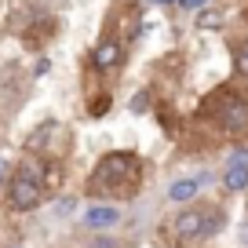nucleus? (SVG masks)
<instances>
[{
  "label": "nucleus",
  "mask_w": 248,
  "mask_h": 248,
  "mask_svg": "<svg viewBox=\"0 0 248 248\" xmlns=\"http://www.w3.org/2000/svg\"><path fill=\"white\" fill-rule=\"evenodd\" d=\"M142 183V161L132 150H113L106 154L99 164H95L92 179H88V190L106 201H117V197H132Z\"/></svg>",
  "instance_id": "obj_1"
},
{
  "label": "nucleus",
  "mask_w": 248,
  "mask_h": 248,
  "mask_svg": "<svg viewBox=\"0 0 248 248\" xmlns=\"http://www.w3.org/2000/svg\"><path fill=\"white\" fill-rule=\"evenodd\" d=\"M40 201H44V164L22 161L8 179V204L11 212H33L40 208Z\"/></svg>",
  "instance_id": "obj_2"
},
{
  "label": "nucleus",
  "mask_w": 248,
  "mask_h": 248,
  "mask_svg": "<svg viewBox=\"0 0 248 248\" xmlns=\"http://www.w3.org/2000/svg\"><path fill=\"white\" fill-rule=\"evenodd\" d=\"M219 226H223V216H219V208L194 204V208H183L175 219H171V237H175L179 245H201V241L216 237Z\"/></svg>",
  "instance_id": "obj_3"
},
{
  "label": "nucleus",
  "mask_w": 248,
  "mask_h": 248,
  "mask_svg": "<svg viewBox=\"0 0 248 248\" xmlns=\"http://www.w3.org/2000/svg\"><path fill=\"white\" fill-rule=\"evenodd\" d=\"M204 113H208L226 135L248 132V99H241V95H233V92H216L204 102Z\"/></svg>",
  "instance_id": "obj_4"
},
{
  "label": "nucleus",
  "mask_w": 248,
  "mask_h": 248,
  "mask_svg": "<svg viewBox=\"0 0 248 248\" xmlns=\"http://www.w3.org/2000/svg\"><path fill=\"white\" fill-rule=\"evenodd\" d=\"M223 190L226 194H241L248 190V146H233L223 168Z\"/></svg>",
  "instance_id": "obj_5"
},
{
  "label": "nucleus",
  "mask_w": 248,
  "mask_h": 248,
  "mask_svg": "<svg viewBox=\"0 0 248 248\" xmlns=\"http://www.w3.org/2000/svg\"><path fill=\"white\" fill-rule=\"evenodd\" d=\"M208 183H212L208 171H197V175H183V179H175V183H168V201H171V204L197 201V194H201Z\"/></svg>",
  "instance_id": "obj_6"
},
{
  "label": "nucleus",
  "mask_w": 248,
  "mask_h": 248,
  "mask_svg": "<svg viewBox=\"0 0 248 248\" xmlns=\"http://www.w3.org/2000/svg\"><path fill=\"white\" fill-rule=\"evenodd\" d=\"M124 212L117 208L113 201H102V204H88L84 216H80V223L88 226V230H113L117 223H121Z\"/></svg>",
  "instance_id": "obj_7"
},
{
  "label": "nucleus",
  "mask_w": 248,
  "mask_h": 248,
  "mask_svg": "<svg viewBox=\"0 0 248 248\" xmlns=\"http://www.w3.org/2000/svg\"><path fill=\"white\" fill-rule=\"evenodd\" d=\"M121 59H124V47H121V40L106 37V40H102V44L92 51V70L109 73V70H117V66H121Z\"/></svg>",
  "instance_id": "obj_8"
},
{
  "label": "nucleus",
  "mask_w": 248,
  "mask_h": 248,
  "mask_svg": "<svg viewBox=\"0 0 248 248\" xmlns=\"http://www.w3.org/2000/svg\"><path fill=\"white\" fill-rule=\"evenodd\" d=\"M233 70H237V77H248V40L233 44Z\"/></svg>",
  "instance_id": "obj_9"
},
{
  "label": "nucleus",
  "mask_w": 248,
  "mask_h": 248,
  "mask_svg": "<svg viewBox=\"0 0 248 248\" xmlns=\"http://www.w3.org/2000/svg\"><path fill=\"white\" fill-rule=\"evenodd\" d=\"M216 26H219V11H212V8L197 11V30H216Z\"/></svg>",
  "instance_id": "obj_10"
},
{
  "label": "nucleus",
  "mask_w": 248,
  "mask_h": 248,
  "mask_svg": "<svg viewBox=\"0 0 248 248\" xmlns=\"http://www.w3.org/2000/svg\"><path fill=\"white\" fill-rule=\"evenodd\" d=\"M128 106H132V113H146V109H150V92L132 95V102H128Z\"/></svg>",
  "instance_id": "obj_11"
},
{
  "label": "nucleus",
  "mask_w": 248,
  "mask_h": 248,
  "mask_svg": "<svg viewBox=\"0 0 248 248\" xmlns=\"http://www.w3.org/2000/svg\"><path fill=\"white\" fill-rule=\"evenodd\" d=\"M208 4H212V0H179V8H183V11H204Z\"/></svg>",
  "instance_id": "obj_12"
},
{
  "label": "nucleus",
  "mask_w": 248,
  "mask_h": 248,
  "mask_svg": "<svg viewBox=\"0 0 248 248\" xmlns=\"http://www.w3.org/2000/svg\"><path fill=\"white\" fill-rule=\"evenodd\" d=\"M95 248H117V241H113V237H106V233H102V237L95 241Z\"/></svg>",
  "instance_id": "obj_13"
},
{
  "label": "nucleus",
  "mask_w": 248,
  "mask_h": 248,
  "mask_svg": "<svg viewBox=\"0 0 248 248\" xmlns=\"http://www.w3.org/2000/svg\"><path fill=\"white\" fill-rule=\"evenodd\" d=\"M237 241H241V245H248V223H241V233H237Z\"/></svg>",
  "instance_id": "obj_14"
},
{
  "label": "nucleus",
  "mask_w": 248,
  "mask_h": 248,
  "mask_svg": "<svg viewBox=\"0 0 248 248\" xmlns=\"http://www.w3.org/2000/svg\"><path fill=\"white\" fill-rule=\"evenodd\" d=\"M150 4H157V8H171V4H179V0H150Z\"/></svg>",
  "instance_id": "obj_15"
},
{
  "label": "nucleus",
  "mask_w": 248,
  "mask_h": 248,
  "mask_svg": "<svg viewBox=\"0 0 248 248\" xmlns=\"http://www.w3.org/2000/svg\"><path fill=\"white\" fill-rule=\"evenodd\" d=\"M4 179H8V161L0 157V183H4Z\"/></svg>",
  "instance_id": "obj_16"
}]
</instances>
